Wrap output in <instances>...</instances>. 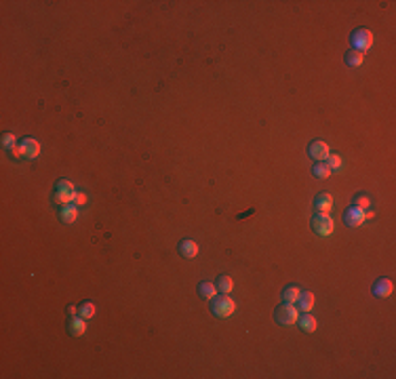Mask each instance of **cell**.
I'll return each instance as SVG.
<instances>
[{
    "instance_id": "cell-1",
    "label": "cell",
    "mask_w": 396,
    "mask_h": 379,
    "mask_svg": "<svg viewBox=\"0 0 396 379\" xmlns=\"http://www.w3.org/2000/svg\"><path fill=\"white\" fill-rule=\"evenodd\" d=\"M211 312L217 318H230L236 312V301L230 295H215L211 299Z\"/></svg>"
},
{
    "instance_id": "cell-2",
    "label": "cell",
    "mask_w": 396,
    "mask_h": 379,
    "mask_svg": "<svg viewBox=\"0 0 396 379\" xmlns=\"http://www.w3.org/2000/svg\"><path fill=\"white\" fill-rule=\"evenodd\" d=\"M274 318H276V322H278V324L291 326V324L297 322V318H300V310L295 308V303H285V301H282L280 306L276 308Z\"/></svg>"
},
{
    "instance_id": "cell-3",
    "label": "cell",
    "mask_w": 396,
    "mask_h": 379,
    "mask_svg": "<svg viewBox=\"0 0 396 379\" xmlns=\"http://www.w3.org/2000/svg\"><path fill=\"white\" fill-rule=\"evenodd\" d=\"M350 44H352V49L361 51V53H365V51H369L373 47V32L369 28H358L352 32V36H350Z\"/></svg>"
},
{
    "instance_id": "cell-4",
    "label": "cell",
    "mask_w": 396,
    "mask_h": 379,
    "mask_svg": "<svg viewBox=\"0 0 396 379\" xmlns=\"http://www.w3.org/2000/svg\"><path fill=\"white\" fill-rule=\"evenodd\" d=\"M312 230H314L316 236H331L333 230H335V224L333 219L329 217V213H316L314 219H312Z\"/></svg>"
},
{
    "instance_id": "cell-5",
    "label": "cell",
    "mask_w": 396,
    "mask_h": 379,
    "mask_svg": "<svg viewBox=\"0 0 396 379\" xmlns=\"http://www.w3.org/2000/svg\"><path fill=\"white\" fill-rule=\"evenodd\" d=\"M329 154H331V152H329V146L325 144L323 139L310 141V146H308V156H310V158L314 160V162H325Z\"/></svg>"
},
{
    "instance_id": "cell-6",
    "label": "cell",
    "mask_w": 396,
    "mask_h": 379,
    "mask_svg": "<svg viewBox=\"0 0 396 379\" xmlns=\"http://www.w3.org/2000/svg\"><path fill=\"white\" fill-rule=\"evenodd\" d=\"M371 291H373L375 297H379V299H386V297H390L392 291H394V282H392V278L382 276V278L375 280V285H373Z\"/></svg>"
},
{
    "instance_id": "cell-7",
    "label": "cell",
    "mask_w": 396,
    "mask_h": 379,
    "mask_svg": "<svg viewBox=\"0 0 396 379\" xmlns=\"http://www.w3.org/2000/svg\"><path fill=\"white\" fill-rule=\"evenodd\" d=\"M343 224L348 228H358L361 224H365V211L356 209V206H350V209L343 213Z\"/></svg>"
},
{
    "instance_id": "cell-8",
    "label": "cell",
    "mask_w": 396,
    "mask_h": 379,
    "mask_svg": "<svg viewBox=\"0 0 396 379\" xmlns=\"http://www.w3.org/2000/svg\"><path fill=\"white\" fill-rule=\"evenodd\" d=\"M21 150H24V158H30V160H34V158H38V154H40V144L36 141L34 137H26V139H21Z\"/></svg>"
},
{
    "instance_id": "cell-9",
    "label": "cell",
    "mask_w": 396,
    "mask_h": 379,
    "mask_svg": "<svg viewBox=\"0 0 396 379\" xmlns=\"http://www.w3.org/2000/svg\"><path fill=\"white\" fill-rule=\"evenodd\" d=\"M68 331L72 337H82L87 333V318H82L80 314L72 316L70 318V324H68Z\"/></svg>"
},
{
    "instance_id": "cell-10",
    "label": "cell",
    "mask_w": 396,
    "mask_h": 379,
    "mask_svg": "<svg viewBox=\"0 0 396 379\" xmlns=\"http://www.w3.org/2000/svg\"><path fill=\"white\" fill-rule=\"evenodd\" d=\"M177 251H179V255H182V257L192 259V257L198 255V244L194 242V240H190V238H183L182 242L177 244Z\"/></svg>"
},
{
    "instance_id": "cell-11",
    "label": "cell",
    "mask_w": 396,
    "mask_h": 379,
    "mask_svg": "<svg viewBox=\"0 0 396 379\" xmlns=\"http://www.w3.org/2000/svg\"><path fill=\"white\" fill-rule=\"evenodd\" d=\"M78 217V206L76 204H63L61 209H59V219L63 221V224H74Z\"/></svg>"
},
{
    "instance_id": "cell-12",
    "label": "cell",
    "mask_w": 396,
    "mask_h": 379,
    "mask_svg": "<svg viewBox=\"0 0 396 379\" xmlns=\"http://www.w3.org/2000/svg\"><path fill=\"white\" fill-rule=\"evenodd\" d=\"M363 61H365V53H361V51H356V49H350L346 53V57H343V63H346L348 68H361Z\"/></svg>"
},
{
    "instance_id": "cell-13",
    "label": "cell",
    "mask_w": 396,
    "mask_h": 379,
    "mask_svg": "<svg viewBox=\"0 0 396 379\" xmlns=\"http://www.w3.org/2000/svg\"><path fill=\"white\" fill-rule=\"evenodd\" d=\"M297 321H300V329H302L304 333H314V331L318 329V321L310 314V312H305V314H304L302 318H297Z\"/></svg>"
},
{
    "instance_id": "cell-14",
    "label": "cell",
    "mask_w": 396,
    "mask_h": 379,
    "mask_svg": "<svg viewBox=\"0 0 396 379\" xmlns=\"http://www.w3.org/2000/svg\"><path fill=\"white\" fill-rule=\"evenodd\" d=\"M314 209H316V213H329L333 209V198L329 194H318L314 198Z\"/></svg>"
},
{
    "instance_id": "cell-15",
    "label": "cell",
    "mask_w": 396,
    "mask_h": 379,
    "mask_svg": "<svg viewBox=\"0 0 396 379\" xmlns=\"http://www.w3.org/2000/svg\"><path fill=\"white\" fill-rule=\"evenodd\" d=\"M217 293L219 291H217V287H215V282H209V280L198 282V295L203 297V299H213Z\"/></svg>"
},
{
    "instance_id": "cell-16",
    "label": "cell",
    "mask_w": 396,
    "mask_h": 379,
    "mask_svg": "<svg viewBox=\"0 0 396 379\" xmlns=\"http://www.w3.org/2000/svg\"><path fill=\"white\" fill-rule=\"evenodd\" d=\"M314 293H310V291H302V295H300V299H297V306H300V310L302 312H310L312 308H314Z\"/></svg>"
},
{
    "instance_id": "cell-17",
    "label": "cell",
    "mask_w": 396,
    "mask_h": 379,
    "mask_svg": "<svg viewBox=\"0 0 396 379\" xmlns=\"http://www.w3.org/2000/svg\"><path fill=\"white\" fill-rule=\"evenodd\" d=\"M215 287H217L219 293L230 295V293H232V289H234V280L230 278V276H226V274H221V276L217 278V282H215Z\"/></svg>"
},
{
    "instance_id": "cell-18",
    "label": "cell",
    "mask_w": 396,
    "mask_h": 379,
    "mask_svg": "<svg viewBox=\"0 0 396 379\" xmlns=\"http://www.w3.org/2000/svg\"><path fill=\"white\" fill-rule=\"evenodd\" d=\"M300 295H302V289H300V287L289 285L285 291H282V301H285V303H297Z\"/></svg>"
},
{
    "instance_id": "cell-19",
    "label": "cell",
    "mask_w": 396,
    "mask_h": 379,
    "mask_svg": "<svg viewBox=\"0 0 396 379\" xmlns=\"http://www.w3.org/2000/svg\"><path fill=\"white\" fill-rule=\"evenodd\" d=\"M333 171L329 169L327 162H314V167H312V175L316 177V179H327V177H331Z\"/></svg>"
},
{
    "instance_id": "cell-20",
    "label": "cell",
    "mask_w": 396,
    "mask_h": 379,
    "mask_svg": "<svg viewBox=\"0 0 396 379\" xmlns=\"http://www.w3.org/2000/svg\"><path fill=\"white\" fill-rule=\"evenodd\" d=\"M74 196H76V192H55L51 200H53V204L63 206V204H70L74 200Z\"/></svg>"
},
{
    "instance_id": "cell-21",
    "label": "cell",
    "mask_w": 396,
    "mask_h": 379,
    "mask_svg": "<svg viewBox=\"0 0 396 379\" xmlns=\"http://www.w3.org/2000/svg\"><path fill=\"white\" fill-rule=\"evenodd\" d=\"M95 312H97V308H95L93 301H85V303H80V306H78V314L82 318H87V321L95 316Z\"/></svg>"
},
{
    "instance_id": "cell-22",
    "label": "cell",
    "mask_w": 396,
    "mask_h": 379,
    "mask_svg": "<svg viewBox=\"0 0 396 379\" xmlns=\"http://www.w3.org/2000/svg\"><path fill=\"white\" fill-rule=\"evenodd\" d=\"M352 206H356V209H361V211H367L369 206H371V198L367 194H356Z\"/></svg>"
},
{
    "instance_id": "cell-23",
    "label": "cell",
    "mask_w": 396,
    "mask_h": 379,
    "mask_svg": "<svg viewBox=\"0 0 396 379\" xmlns=\"http://www.w3.org/2000/svg\"><path fill=\"white\" fill-rule=\"evenodd\" d=\"M327 165H329L331 171H337L341 167V156L339 154H329L327 156Z\"/></svg>"
},
{
    "instance_id": "cell-24",
    "label": "cell",
    "mask_w": 396,
    "mask_h": 379,
    "mask_svg": "<svg viewBox=\"0 0 396 379\" xmlns=\"http://www.w3.org/2000/svg\"><path fill=\"white\" fill-rule=\"evenodd\" d=\"M55 192H76V190H74L72 181H68V179H59V181L55 183Z\"/></svg>"
},
{
    "instance_id": "cell-25",
    "label": "cell",
    "mask_w": 396,
    "mask_h": 379,
    "mask_svg": "<svg viewBox=\"0 0 396 379\" xmlns=\"http://www.w3.org/2000/svg\"><path fill=\"white\" fill-rule=\"evenodd\" d=\"M15 144H17V137H15L13 133H4L2 135V146L6 147V150H9L11 146H15Z\"/></svg>"
},
{
    "instance_id": "cell-26",
    "label": "cell",
    "mask_w": 396,
    "mask_h": 379,
    "mask_svg": "<svg viewBox=\"0 0 396 379\" xmlns=\"http://www.w3.org/2000/svg\"><path fill=\"white\" fill-rule=\"evenodd\" d=\"M9 154H11V158H17V160L24 158V150H21V146H17V144L9 147Z\"/></svg>"
},
{
    "instance_id": "cell-27",
    "label": "cell",
    "mask_w": 396,
    "mask_h": 379,
    "mask_svg": "<svg viewBox=\"0 0 396 379\" xmlns=\"http://www.w3.org/2000/svg\"><path fill=\"white\" fill-rule=\"evenodd\" d=\"M85 203H87V196L82 194V192H76V196H74V204H76V206H82Z\"/></svg>"
},
{
    "instance_id": "cell-28",
    "label": "cell",
    "mask_w": 396,
    "mask_h": 379,
    "mask_svg": "<svg viewBox=\"0 0 396 379\" xmlns=\"http://www.w3.org/2000/svg\"><path fill=\"white\" fill-rule=\"evenodd\" d=\"M68 312H70L72 316H76L78 314V306H68Z\"/></svg>"
}]
</instances>
